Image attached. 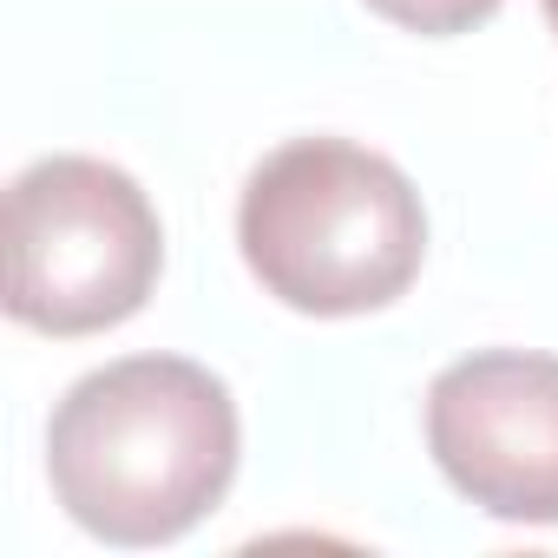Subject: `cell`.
<instances>
[{"mask_svg":"<svg viewBox=\"0 0 558 558\" xmlns=\"http://www.w3.org/2000/svg\"><path fill=\"white\" fill-rule=\"evenodd\" d=\"M250 276L303 316H368L408 296L427 263V210L401 165L349 138L269 151L236 204Z\"/></svg>","mask_w":558,"mask_h":558,"instance_id":"obj_2","label":"cell"},{"mask_svg":"<svg viewBox=\"0 0 558 558\" xmlns=\"http://www.w3.org/2000/svg\"><path fill=\"white\" fill-rule=\"evenodd\" d=\"M236 401L184 355H125L66 388L47 421L53 499L106 545H171L236 480Z\"/></svg>","mask_w":558,"mask_h":558,"instance_id":"obj_1","label":"cell"},{"mask_svg":"<svg viewBox=\"0 0 558 558\" xmlns=\"http://www.w3.org/2000/svg\"><path fill=\"white\" fill-rule=\"evenodd\" d=\"M165 269V223L132 171L106 158H40L8 184V316L40 336L132 323Z\"/></svg>","mask_w":558,"mask_h":558,"instance_id":"obj_3","label":"cell"},{"mask_svg":"<svg viewBox=\"0 0 558 558\" xmlns=\"http://www.w3.org/2000/svg\"><path fill=\"white\" fill-rule=\"evenodd\" d=\"M368 8L421 40H453V34H473L499 14V0H368Z\"/></svg>","mask_w":558,"mask_h":558,"instance_id":"obj_5","label":"cell"},{"mask_svg":"<svg viewBox=\"0 0 558 558\" xmlns=\"http://www.w3.org/2000/svg\"><path fill=\"white\" fill-rule=\"evenodd\" d=\"M545 21H551V34H558V0H545Z\"/></svg>","mask_w":558,"mask_h":558,"instance_id":"obj_6","label":"cell"},{"mask_svg":"<svg viewBox=\"0 0 558 558\" xmlns=\"http://www.w3.org/2000/svg\"><path fill=\"white\" fill-rule=\"evenodd\" d=\"M427 447L460 499L506 525H558V355L480 349L434 375Z\"/></svg>","mask_w":558,"mask_h":558,"instance_id":"obj_4","label":"cell"}]
</instances>
